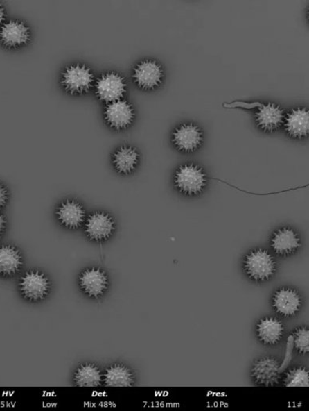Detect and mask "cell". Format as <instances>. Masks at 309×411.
Returning a JSON list of instances; mask_svg holds the SVG:
<instances>
[{"label":"cell","instance_id":"6da1fadb","mask_svg":"<svg viewBox=\"0 0 309 411\" xmlns=\"http://www.w3.org/2000/svg\"><path fill=\"white\" fill-rule=\"evenodd\" d=\"M94 81L91 70L85 65H73L64 70L62 84L65 90L80 94L89 90Z\"/></svg>","mask_w":309,"mask_h":411},{"label":"cell","instance_id":"7a4b0ae2","mask_svg":"<svg viewBox=\"0 0 309 411\" xmlns=\"http://www.w3.org/2000/svg\"><path fill=\"white\" fill-rule=\"evenodd\" d=\"M175 184L187 194H197L205 187L206 176L202 169L195 165H185L175 174Z\"/></svg>","mask_w":309,"mask_h":411},{"label":"cell","instance_id":"3957f363","mask_svg":"<svg viewBox=\"0 0 309 411\" xmlns=\"http://www.w3.org/2000/svg\"><path fill=\"white\" fill-rule=\"evenodd\" d=\"M246 271L256 280H265L272 276L275 270L274 260L267 251L257 250L251 252L245 260Z\"/></svg>","mask_w":309,"mask_h":411},{"label":"cell","instance_id":"277c9868","mask_svg":"<svg viewBox=\"0 0 309 411\" xmlns=\"http://www.w3.org/2000/svg\"><path fill=\"white\" fill-rule=\"evenodd\" d=\"M125 90L126 84L123 76L113 72L103 75L96 84L98 97L107 103L121 100Z\"/></svg>","mask_w":309,"mask_h":411},{"label":"cell","instance_id":"5b68a950","mask_svg":"<svg viewBox=\"0 0 309 411\" xmlns=\"http://www.w3.org/2000/svg\"><path fill=\"white\" fill-rule=\"evenodd\" d=\"M105 117L112 127L123 129L128 127L134 120V108L125 101L109 103L105 111Z\"/></svg>","mask_w":309,"mask_h":411},{"label":"cell","instance_id":"8992f818","mask_svg":"<svg viewBox=\"0 0 309 411\" xmlns=\"http://www.w3.org/2000/svg\"><path fill=\"white\" fill-rule=\"evenodd\" d=\"M252 376L259 385L274 386L280 379L279 364L274 358L259 360L253 367Z\"/></svg>","mask_w":309,"mask_h":411},{"label":"cell","instance_id":"52a82bcc","mask_svg":"<svg viewBox=\"0 0 309 411\" xmlns=\"http://www.w3.org/2000/svg\"><path fill=\"white\" fill-rule=\"evenodd\" d=\"M30 37L29 27L20 21H10L0 31V38L4 45L9 47L24 46L28 42Z\"/></svg>","mask_w":309,"mask_h":411},{"label":"cell","instance_id":"ba28073f","mask_svg":"<svg viewBox=\"0 0 309 411\" xmlns=\"http://www.w3.org/2000/svg\"><path fill=\"white\" fill-rule=\"evenodd\" d=\"M21 292L26 298L39 300L45 297L49 290V283L43 274L37 271L27 273L21 278L20 283Z\"/></svg>","mask_w":309,"mask_h":411},{"label":"cell","instance_id":"9c48e42d","mask_svg":"<svg viewBox=\"0 0 309 411\" xmlns=\"http://www.w3.org/2000/svg\"><path fill=\"white\" fill-rule=\"evenodd\" d=\"M162 78V69L156 62H143L134 70V79L143 89H153L161 83Z\"/></svg>","mask_w":309,"mask_h":411},{"label":"cell","instance_id":"30bf717a","mask_svg":"<svg viewBox=\"0 0 309 411\" xmlns=\"http://www.w3.org/2000/svg\"><path fill=\"white\" fill-rule=\"evenodd\" d=\"M114 223L112 218L104 212L94 213L86 224V232L94 240L107 239L112 234Z\"/></svg>","mask_w":309,"mask_h":411},{"label":"cell","instance_id":"8fae6325","mask_svg":"<svg viewBox=\"0 0 309 411\" xmlns=\"http://www.w3.org/2000/svg\"><path fill=\"white\" fill-rule=\"evenodd\" d=\"M202 138V131L193 124L182 125L173 135L175 144L186 152L196 150L201 144Z\"/></svg>","mask_w":309,"mask_h":411},{"label":"cell","instance_id":"7c38bea8","mask_svg":"<svg viewBox=\"0 0 309 411\" xmlns=\"http://www.w3.org/2000/svg\"><path fill=\"white\" fill-rule=\"evenodd\" d=\"M80 285L88 295L98 297L107 290V278L103 271L92 268L82 274Z\"/></svg>","mask_w":309,"mask_h":411},{"label":"cell","instance_id":"4fadbf2b","mask_svg":"<svg viewBox=\"0 0 309 411\" xmlns=\"http://www.w3.org/2000/svg\"><path fill=\"white\" fill-rule=\"evenodd\" d=\"M274 306L281 315H294L301 306L300 296L294 290L281 289L274 295Z\"/></svg>","mask_w":309,"mask_h":411},{"label":"cell","instance_id":"5bb4252c","mask_svg":"<svg viewBox=\"0 0 309 411\" xmlns=\"http://www.w3.org/2000/svg\"><path fill=\"white\" fill-rule=\"evenodd\" d=\"M285 128L288 133L296 138L307 135L309 131V114L306 109L292 110L286 118Z\"/></svg>","mask_w":309,"mask_h":411},{"label":"cell","instance_id":"9a60e30c","mask_svg":"<svg viewBox=\"0 0 309 411\" xmlns=\"http://www.w3.org/2000/svg\"><path fill=\"white\" fill-rule=\"evenodd\" d=\"M284 119L283 111L273 103L263 106L257 113V122L261 128L273 131L280 127Z\"/></svg>","mask_w":309,"mask_h":411},{"label":"cell","instance_id":"2e32d148","mask_svg":"<svg viewBox=\"0 0 309 411\" xmlns=\"http://www.w3.org/2000/svg\"><path fill=\"white\" fill-rule=\"evenodd\" d=\"M85 212L82 207L74 201L64 203L58 210V217L64 226L76 228L84 221Z\"/></svg>","mask_w":309,"mask_h":411},{"label":"cell","instance_id":"e0dca14e","mask_svg":"<svg viewBox=\"0 0 309 411\" xmlns=\"http://www.w3.org/2000/svg\"><path fill=\"white\" fill-rule=\"evenodd\" d=\"M257 333L263 342L272 344L280 341L283 336V326L279 320L273 317H267L259 321Z\"/></svg>","mask_w":309,"mask_h":411},{"label":"cell","instance_id":"ac0fdd59","mask_svg":"<svg viewBox=\"0 0 309 411\" xmlns=\"http://www.w3.org/2000/svg\"><path fill=\"white\" fill-rule=\"evenodd\" d=\"M300 245V240L295 232L283 228L276 233L272 239V246L279 254H290Z\"/></svg>","mask_w":309,"mask_h":411},{"label":"cell","instance_id":"d6986e66","mask_svg":"<svg viewBox=\"0 0 309 411\" xmlns=\"http://www.w3.org/2000/svg\"><path fill=\"white\" fill-rule=\"evenodd\" d=\"M21 258L19 252L12 246L0 248V274L10 276L19 269Z\"/></svg>","mask_w":309,"mask_h":411},{"label":"cell","instance_id":"ffe728a7","mask_svg":"<svg viewBox=\"0 0 309 411\" xmlns=\"http://www.w3.org/2000/svg\"><path fill=\"white\" fill-rule=\"evenodd\" d=\"M104 381L107 386L129 387L134 383V376L126 367L114 365L107 370Z\"/></svg>","mask_w":309,"mask_h":411},{"label":"cell","instance_id":"44dd1931","mask_svg":"<svg viewBox=\"0 0 309 411\" xmlns=\"http://www.w3.org/2000/svg\"><path fill=\"white\" fill-rule=\"evenodd\" d=\"M139 160V156L134 148L123 147L116 152L114 162L115 167L121 173L127 174L134 171Z\"/></svg>","mask_w":309,"mask_h":411},{"label":"cell","instance_id":"7402d4cb","mask_svg":"<svg viewBox=\"0 0 309 411\" xmlns=\"http://www.w3.org/2000/svg\"><path fill=\"white\" fill-rule=\"evenodd\" d=\"M75 380L80 387H97L102 383L103 375L96 366L86 364L77 370Z\"/></svg>","mask_w":309,"mask_h":411},{"label":"cell","instance_id":"603a6c76","mask_svg":"<svg viewBox=\"0 0 309 411\" xmlns=\"http://www.w3.org/2000/svg\"><path fill=\"white\" fill-rule=\"evenodd\" d=\"M284 383L285 386L290 387H307L309 386L308 371L303 368L290 370L285 377Z\"/></svg>","mask_w":309,"mask_h":411},{"label":"cell","instance_id":"cb8c5ba5","mask_svg":"<svg viewBox=\"0 0 309 411\" xmlns=\"http://www.w3.org/2000/svg\"><path fill=\"white\" fill-rule=\"evenodd\" d=\"M294 344L300 353H306L309 350V332L308 328H301L295 333Z\"/></svg>","mask_w":309,"mask_h":411},{"label":"cell","instance_id":"d4e9b609","mask_svg":"<svg viewBox=\"0 0 309 411\" xmlns=\"http://www.w3.org/2000/svg\"><path fill=\"white\" fill-rule=\"evenodd\" d=\"M8 199V194L1 185H0V208H2Z\"/></svg>","mask_w":309,"mask_h":411},{"label":"cell","instance_id":"484cf974","mask_svg":"<svg viewBox=\"0 0 309 411\" xmlns=\"http://www.w3.org/2000/svg\"><path fill=\"white\" fill-rule=\"evenodd\" d=\"M5 228V220L2 215H0V235H2Z\"/></svg>","mask_w":309,"mask_h":411},{"label":"cell","instance_id":"4316f807","mask_svg":"<svg viewBox=\"0 0 309 411\" xmlns=\"http://www.w3.org/2000/svg\"><path fill=\"white\" fill-rule=\"evenodd\" d=\"M5 19V13L3 7L0 5V25L3 23Z\"/></svg>","mask_w":309,"mask_h":411}]
</instances>
